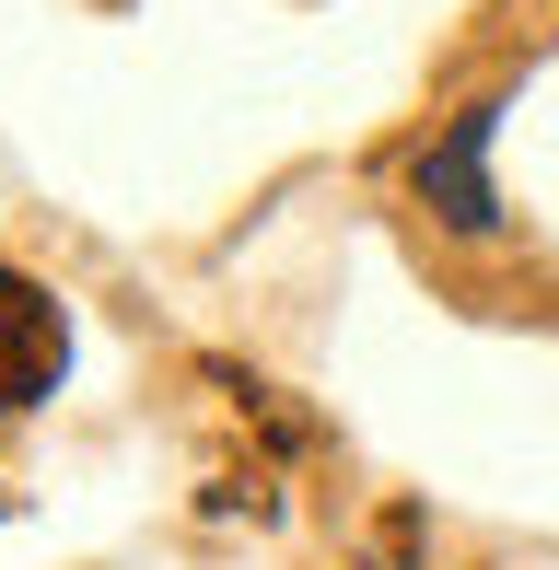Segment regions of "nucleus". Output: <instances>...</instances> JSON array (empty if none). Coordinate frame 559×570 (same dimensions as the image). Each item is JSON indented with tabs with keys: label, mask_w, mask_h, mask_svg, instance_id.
I'll list each match as a JSON object with an SVG mask.
<instances>
[{
	"label": "nucleus",
	"mask_w": 559,
	"mask_h": 570,
	"mask_svg": "<svg viewBox=\"0 0 559 570\" xmlns=\"http://www.w3.org/2000/svg\"><path fill=\"white\" fill-rule=\"evenodd\" d=\"M59 303L36 292V279L23 268H0V420H12V407H36L47 384H59Z\"/></svg>",
	"instance_id": "f03ea898"
},
{
	"label": "nucleus",
	"mask_w": 559,
	"mask_h": 570,
	"mask_svg": "<svg viewBox=\"0 0 559 570\" xmlns=\"http://www.w3.org/2000/svg\"><path fill=\"white\" fill-rule=\"evenodd\" d=\"M490 128H501V94H478V106H454L443 140L409 164V187H420L431 222H454V233H490L501 222V198H490Z\"/></svg>",
	"instance_id": "f257e3e1"
}]
</instances>
